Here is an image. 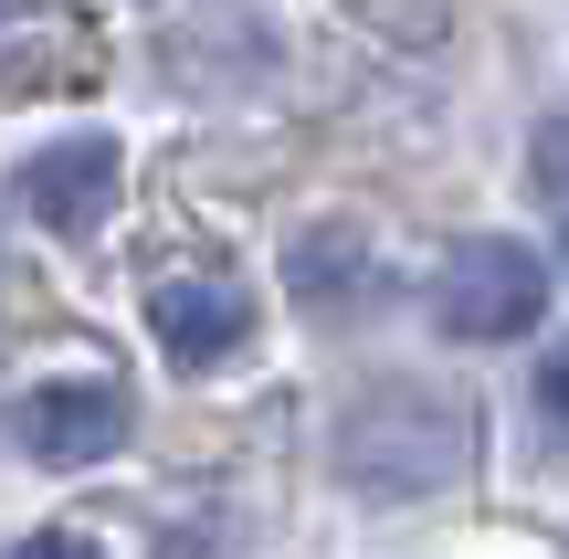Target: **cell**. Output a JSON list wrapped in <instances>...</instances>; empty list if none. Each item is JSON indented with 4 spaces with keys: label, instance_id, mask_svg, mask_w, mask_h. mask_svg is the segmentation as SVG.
<instances>
[{
    "label": "cell",
    "instance_id": "obj_1",
    "mask_svg": "<svg viewBox=\"0 0 569 559\" xmlns=\"http://www.w3.org/2000/svg\"><path fill=\"white\" fill-rule=\"evenodd\" d=\"M475 401L465 391H432V380H380V391H359L338 412V433H327V455H338V476L359 486V497H432V486H453L475 465Z\"/></svg>",
    "mask_w": 569,
    "mask_h": 559
},
{
    "label": "cell",
    "instance_id": "obj_2",
    "mask_svg": "<svg viewBox=\"0 0 569 559\" xmlns=\"http://www.w3.org/2000/svg\"><path fill=\"white\" fill-rule=\"evenodd\" d=\"M538 317H549V274H538V253L507 243V232H475V243H453L443 264H432V328L443 338L496 349V338H528Z\"/></svg>",
    "mask_w": 569,
    "mask_h": 559
},
{
    "label": "cell",
    "instance_id": "obj_3",
    "mask_svg": "<svg viewBox=\"0 0 569 559\" xmlns=\"http://www.w3.org/2000/svg\"><path fill=\"white\" fill-rule=\"evenodd\" d=\"M117 180H127V148L117 138H53V148H32V159L11 169V201L32 211L42 232H96L106 211H117Z\"/></svg>",
    "mask_w": 569,
    "mask_h": 559
},
{
    "label": "cell",
    "instance_id": "obj_4",
    "mask_svg": "<svg viewBox=\"0 0 569 559\" xmlns=\"http://www.w3.org/2000/svg\"><path fill=\"white\" fill-rule=\"evenodd\" d=\"M148 328H159V349L180 359V370H222L253 338V296L232 286V274H169V286L148 296Z\"/></svg>",
    "mask_w": 569,
    "mask_h": 559
},
{
    "label": "cell",
    "instance_id": "obj_5",
    "mask_svg": "<svg viewBox=\"0 0 569 559\" xmlns=\"http://www.w3.org/2000/svg\"><path fill=\"white\" fill-rule=\"evenodd\" d=\"M127 443V391L117 380H42L32 391V455L42 465H106Z\"/></svg>",
    "mask_w": 569,
    "mask_h": 559
},
{
    "label": "cell",
    "instance_id": "obj_6",
    "mask_svg": "<svg viewBox=\"0 0 569 559\" xmlns=\"http://www.w3.org/2000/svg\"><path fill=\"white\" fill-rule=\"evenodd\" d=\"M284 286H296L317 317H359L369 296H380V253H369L359 222H317V232H296V253H284Z\"/></svg>",
    "mask_w": 569,
    "mask_h": 559
},
{
    "label": "cell",
    "instance_id": "obj_7",
    "mask_svg": "<svg viewBox=\"0 0 569 559\" xmlns=\"http://www.w3.org/2000/svg\"><path fill=\"white\" fill-rule=\"evenodd\" d=\"M528 180L549 190V201H569V117L538 127V148H528Z\"/></svg>",
    "mask_w": 569,
    "mask_h": 559
},
{
    "label": "cell",
    "instance_id": "obj_8",
    "mask_svg": "<svg viewBox=\"0 0 569 559\" xmlns=\"http://www.w3.org/2000/svg\"><path fill=\"white\" fill-rule=\"evenodd\" d=\"M11 559H96V539H84V528H32Z\"/></svg>",
    "mask_w": 569,
    "mask_h": 559
},
{
    "label": "cell",
    "instance_id": "obj_9",
    "mask_svg": "<svg viewBox=\"0 0 569 559\" xmlns=\"http://www.w3.org/2000/svg\"><path fill=\"white\" fill-rule=\"evenodd\" d=\"M538 401H549V412L569 422V349H549V370H538Z\"/></svg>",
    "mask_w": 569,
    "mask_h": 559
}]
</instances>
